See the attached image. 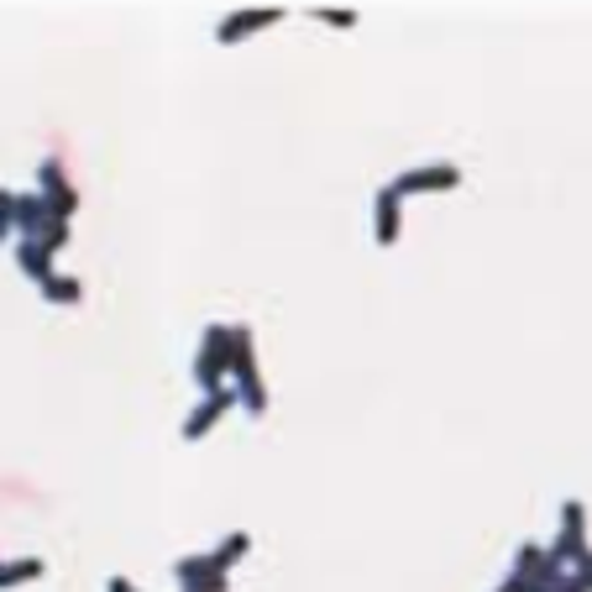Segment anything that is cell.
Segmentation results:
<instances>
[{
  "label": "cell",
  "mask_w": 592,
  "mask_h": 592,
  "mask_svg": "<svg viewBox=\"0 0 592 592\" xmlns=\"http://www.w3.org/2000/svg\"><path fill=\"white\" fill-rule=\"evenodd\" d=\"M37 288H43V299H53V305H79L84 299V284L73 273H53L48 284H37Z\"/></svg>",
  "instance_id": "13"
},
{
  "label": "cell",
  "mask_w": 592,
  "mask_h": 592,
  "mask_svg": "<svg viewBox=\"0 0 592 592\" xmlns=\"http://www.w3.org/2000/svg\"><path fill=\"white\" fill-rule=\"evenodd\" d=\"M53 220H64V215H53V205L43 194H16V237H43Z\"/></svg>",
  "instance_id": "10"
},
{
  "label": "cell",
  "mask_w": 592,
  "mask_h": 592,
  "mask_svg": "<svg viewBox=\"0 0 592 592\" xmlns=\"http://www.w3.org/2000/svg\"><path fill=\"white\" fill-rule=\"evenodd\" d=\"M43 556H16V561H0V588H22V582H37L43 577Z\"/></svg>",
  "instance_id": "12"
},
{
  "label": "cell",
  "mask_w": 592,
  "mask_h": 592,
  "mask_svg": "<svg viewBox=\"0 0 592 592\" xmlns=\"http://www.w3.org/2000/svg\"><path fill=\"white\" fill-rule=\"evenodd\" d=\"M37 194H43L53 205V215H64V220L79 210V190L69 184V173H64L58 158H43V163H37Z\"/></svg>",
  "instance_id": "6"
},
{
  "label": "cell",
  "mask_w": 592,
  "mask_h": 592,
  "mask_svg": "<svg viewBox=\"0 0 592 592\" xmlns=\"http://www.w3.org/2000/svg\"><path fill=\"white\" fill-rule=\"evenodd\" d=\"M105 592H143V588H137V582H126V577H111V582H105Z\"/></svg>",
  "instance_id": "18"
},
{
  "label": "cell",
  "mask_w": 592,
  "mask_h": 592,
  "mask_svg": "<svg viewBox=\"0 0 592 592\" xmlns=\"http://www.w3.org/2000/svg\"><path fill=\"white\" fill-rule=\"evenodd\" d=\"M11 231H16V194L0 184V247L11 241Z\"/></svg>",
  "instance_id": "15"
},
{
  "label": "cell",
  "mask_w": 592,
  "mask_h": 592,
  "mask_svg": "<svg viewBox=\"0 0 592 592\" xmlns=\"http://www.w3.org/2000/svg\"><path fill=\"white\" fill-rule=\"evenodd\" d=\"M231 326H205L200 331V352H194V383L200 394H220L231 388Z\"/></svg>",
  "instance_id": "2"
},
{
  "label": "cell",
  "mask_w": 592,
  "mask_h": 592,
  "mask_svg": "<svg viewBox=\"0 0 592 592\" xmlns=\"http://www.w3.org/2000/svg\"><path fill=\"white\" fill-rule=\"evenodd\" d=\"M498 592H530V588H524L520 577H503V582H498Z\"/></svg>",
  "instance_id": "19"
},
{
  "label": "cell",
  "mask_w": 592,
  "mask_h": 592,
  "mask_svg": "<svg viewBox=\"0 0 592 592\" xmlns=\"http://www.w3.org/2000/svg\"><path fill=\"white\" fill-rule=\"evenodd\" d=\"M545 550H550L561 567L588 556V509H582V498H567V503H561V530H556V540L545 545Z\"/></svg>",
  "instance_id": "3"
},
{
  "label": "cell",
  "mask_w": 592,
  "mask_h": 592,
  "mask_svg": "<svg viewBox=\"0 0 592 592\" xmlns=\"http://www.w3.org/2000/svg\"><path fill=\"white\" fill-rule=\"evenodd\" d=\"M315 16H320V22H326V26H341V32H352V26L362 22V16H356V11H331V5H320V11H315Z\"/></svg>",
  "instance_id": "16"
},
{
  "label": "cell",
  "mask_w": 592,
  "mask_h": 592,
  "mask_svg": "<svg viewBox=\"0 0 592 592\" xmlns=\"http://www.w3.org/2000/svg\"><path fill=\"white\" fill-rule=\"evenodd\" d=\"M247 550H252V535H247V530H231V535H226V540L210 550V567L215 571H231L241 556H247Z\"/></svg>",
  "instance_id": "11"
},
{
  "label": "cell",
  "mask_w": 592,
  "mask_h": 592,
  "mask_svg": "<svg viewBox=\"0 0 592 592\" xmlns=\"http://www.w3.org/2000/svg\"><path fill=\"white\" fill-rule=\"evenodd\" d=\"M43 241H48L53 252H64V247H69V220H53L48 231H43Z\"/></svg>",
  "instance_id": "17"
},
{
  "label": "cell",
  "mask_w": 592,
  "mask_h": 592,
  "mask_svg": "<svg viewBox=\"0 0 592 592\" xmlns=\"http://www.w3.org/2000/svg\"><path fill=\"white\" fill-rule=\"evenodd\" d=\"M231 403H241L237 399V388H220V394H205V399L190 409V420H184V441H205L220 420H226V409Z\"/></svg>",
  "instance_id": "8"
},
{
  "label": "cell",
  "mask_w": 592,
  "mask_h": 592,
  "mask_svg": "<svg viewBox=\"0 0 592 592\" xmlns=\"http://www.w3.org/2000/svg\"><path fill=\"white\" fill-rule=\"evenodd\" d=\"M403 237V200L394 194V184L373 190V241L378 247H399Z\"/></svg>",
  "instance_id": "7"
},
{
  "label": "cell",
  "mask_w": 592,
  "mask_h": 592,
  "mask_svg": "<svg viewBox=\"0 0 592 592\" xmlns=\"http://www.w3.org/2000/svg\"><path fill=\"white\" fill-rule=\"evenodd\" d=\"M231 388L247 414H262L267 409V388H262V373H258V341L247 326H231Z\"/></svg>",
  "instance_id": "1"
},
{
  "label": "cell",
  "mask_w": 592,
  "mask_h": 592,
  "mask_svg": "<svg viewBox=\"0 0 592 592\" xmlns=\"http://www.w3.org/2000/svg\"><path fill=\"white\" fill-rule=\"evenodd\" d=\"M53 258H58V252H53L43 237H16V267H22L32 284H48L53 273H58V267H53Z\"/></svg>",
  "instance_id": "9"
},
{
  "label": "cell",
  "mask_w": 592,
  "mask_h": 592,
  "mask_svg": "<svg viewBox=\"0 0 592 592\" xmlns=\"http://www.w3.org/2000/svg\"><path fill=\"white\" fill-rule=\"evenodd\" d=\"M288 11L284 5H241V11H226L220 22H215V43H241V37H252V32H262V26H278Z\"/></svg>",
  "instance_id": "5"
},
{
  "label": "cell",
  "mask_w": 592,
  "mask_h": 592,
  "mask_svg": "<svg viewBox=\"0 0 592 592\" xmlns=\"http://www.w3.org/2000/svg\"><path fill=\"white\" fill-rule=\"evenodd\" d=\"M540 567H545V545L524 540V545H520V556H514V571H509V577H520L524 588H530V577H535Z\"/></svg>",
  "instance_id": "14"
},
{
  "label": "cell",
  "mask_w": 592,
  "mask_h": 592,
  "mask_svg": "<svg viewBox=\"0 0 592 592\" xmlns=\"http://www.w3.org/2000/svg\"><path fill=\"white\" fill-rule=\"evenodd\" d=\"M388 184H394L399 200H409V194H441V190H456V184H462V168L456 163H420V168L394 173Z\"/></svg>",
  "instance_id": "4"
}]
</instances>
